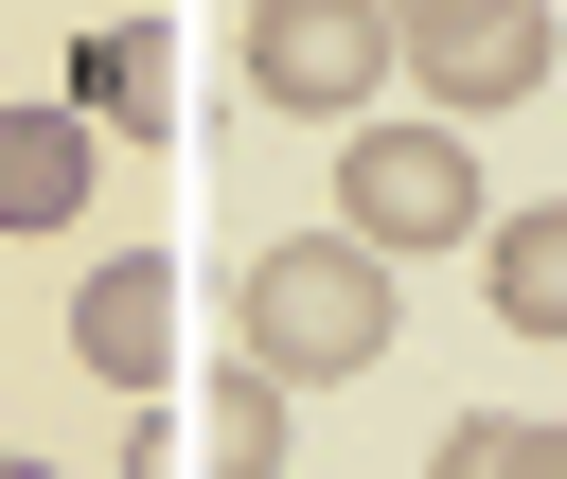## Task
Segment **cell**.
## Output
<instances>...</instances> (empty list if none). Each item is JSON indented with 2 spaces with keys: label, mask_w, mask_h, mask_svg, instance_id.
<instances>
[{
  "label": "cell",
  "mask_w": 567,
  "mask_h": 479,
  "mask_svg": "<svg viewBox=\"0 0 567 479\" xmlns=\"http://www.w3.org/2000/svg\"><path fill=\"white\" fill-rule=\"evenodd\" d=\"M372 355H390V266L354 231L248 248V373L266 390H319V373H372Z\"/></svg>",
  "instance_id": "1"
},
{
  "label": "cell",
  "mask_w": 567,
  "mask_h": 479,
  "mask_svg": "<svg viewBox=\"0 0 567 479\" xmlns=\"http://www.w3.org/2000/svg\"><path fill=\"white\" fill-rule=\"evenodd\" d=\"M0 479H53V461H18V444H0Z\"/></svg>",
  "instance_id": "11"
},
{
  "label": "cell",
  "mask_w": 567,
  "mask_h": 479,
  "mask_svg": "<svg viewBox=\"0 0 567 479\" xmlns=\"http://www.w3.org/2000/svg\"><path fill=\"white\" fill-rule=\"evenodd\" d=\"M71 355H89L106 390H159V355H177V266H159V248H106V266L71 284Z\"/></svg>",
  "instance_id": "5"
},
{
  "label": "cell",
  "mask_w": 567,
  "mask_h": 479,
  "mask_svg": "<svg viewBox=\"0 0 567 479\" xmlns=\"http://www.w3.org/2000/svg\"><path fill=\"white\" fill-rule=\"evenodd\" d=\"M71 124H159V18H89L71 35Z\"/></svg>",
  "instance_id": "7"
},
{
  "label": "cell",
  "mask_w": 567,
  "mask_h": 479,
  "mask_svg": "<svg viewBox=\"0 0 567 479\" xmlns=\"http://www.w3.org/2000/svg\"><path fill=\"white\" fill-rule=\"evenodd\" d=\"M443 479H567V426L549 408H478V426H443Z\"/></svg>",
  "instance_id": "10"
},
{
  "label": "cell",
  "mask_w": 567,
  "mask_h": 479,
  "mask_svg": "<svg viewBox=\"0 0 567 479\" xmlns=\"http://www.w3.org/2000/svg\"><path fill=\"white\" fill-rule=\"evenodd\" d=\"M337 213H354L372 266H390V248H461V231H478V142L372 124V142H337Z\"/></svg>",
  "instance_id": "2"
},
{
  "label": "cell",
  "mask_w": 567,
  "mask_h": 479,
  "mask_svg": "<svg viewBox=\"0 0 567 479\" xmlns=\"http://www.w3.org/2000/svg\"><path fill=\"white\" fill-rule=\"evenodd\" d=\"M478 266H496V319L514 337H567V213H496Z\"/></svg>",
  "instance_id": "8"
},
{
  "label": "cell",
  "mask_w": 567,
  "mask_h": 479,
  "mask_svg": "<svg viewBox=\"0 0 567 479\" xmlns=\"http://www.w3.org/2000/svg\"><path fill=\"white\" fill-rule=\"evenodd\" d=\"M248 89L337 124V106L390 89V18H372V0H266V18H248Z\"/></svg>",
  "instance_id": "4"
},
{
  "label": "cell",
  "mask_w": 567,
  "mask_h": 479,
  "mask_svg": "<svg viewBox=\"0 0 567 479\" xmlns=\"http://www.w3.org/2000/svg\"><path fill=\"white\" fill-rule=\"evenodd\" d=\"M549 0H425L390 18V71H425V106H532L549 89Z\"/></svg>",
  "instance_id": "3"
},
{
  "label": "cell",
  "mask_w": 567,
  "mask_h": 479,
  "mask_svg": "<svg viewBox=\"0 0 567 479\" xmlns=\"http://www.w3.org/2000/svg\"><path fill=\"white\" fill-rule=\"evenodd\" d=\"M89 177H106V142L71 106H0V231H71Z\"/></svg>",
  "instance_id": "6"
},
{
  "label": "cell",
  "mask_w": 567,
  "mask_h": 479,
  "mask_svg": "<svg viewBox=\"0 0 567 479\" xmlns=\"http://www.w3.org/2000/svg\"><path fill=\"white\" fill-rule=\"evenodd\" d=\"M195 426H213V479H284V444H301V426H284V390H266L248 355L213 373V408H195Z\"/></svg>",
  "instance_id": "9"
}]
</instances>
